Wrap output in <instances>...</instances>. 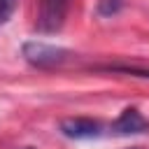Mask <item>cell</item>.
Here are the masks:
<instances>
[{
	"label": "cell",
	"instance_id": "obj_4",
	"mask_svg": "<svg viewBox=\"0 0 149 149\" xmlns=\"http://www.w3.org/2000/svg\"><path fill=\"white\" fill-rule=\"evenodd\" d=\"M149 128L147 119L140 114L137 107H126L119 119L112 123V133L114 135H137V133H144Z\"/></svg>",
	"mask_w": 149,
	"mask_h": 149
},
{
	"label": "cell",
	"instance_id": "obj_6",
	"mask_svg": "<svg viewBox=\"0 0 149 149\" xmlns=\"http://www.w3.org/2000/svg\"><path fill=\"white\" fill-rule=\"evenodd\" d=\"M16 5H19V0H0V26L7 23V21L12 19Z\"/></svg>",
	"mask_w": 149,
	"mask_h": 149
},
{
	"label": "cell",
	"instance_id": "obj_3",
	"mask_svg": "<svg viewBox=\"0 0 149 149\" xmlns=\"http://www.w3.org/2000/svg\"><path fill=\"white\" fill-rule=\"evenodd\" d=\"M102 123L95 119H86V116H74V119H63L61 121V133L65 137L72 140H91V137H100L102 135Z\"/></svg>",
	"mask_w": 149,
	"mask_h": 149
},
{
	"label": "cell",
	"instance_id": "obj_5",
	"mask_svg": "<svg viewBox=\"0 0 149 149\" xmlns=\"http://www.w3.org/2000/svg\"><path fill=\"white\" fill-rule=\"evenodd\" d=\"M121 7H123V0H98V5H95V9H98L100 16H112Z\"/></svg>",
	"mask_w": 149,
	"mask_h": 149
},
{
	"label": "cell",
	"instance_id": "obj_2",
	"mask_svg": "<svg viewBox=\"0 0 149 149\" xmlns=\"http://www.w3.org/2000/svg\"><path fill=\"white\" fill-rule=\"evenodd\" d=\"M70 0H40L35 28L40 33H58L65 23Z\"/></svg>",
	"mask_w": 149,
	"mask_h": 149
},
{
	"label": "cell",
	"instance_id": "obj_7",
	"mask_svg": "<svg viewBox=\"0 0 149 149\" xmlns=\"http://www.w3.org/2000/svg\"><path fill=\"white\" fill-rule=\"evenodd\" d=\"M107 70H114V72H126V74H135V77H149V70H140V68H126V65H114V68H107Z\"/></svg>",
	"mask_w": 149,
	"mask_h": 149
},
{
	"label": "cell",
	"instance_id": "obj_8",
	"mask_svg": "<svg viewBox=\"0 0 149 149\" xmlns=\"http://www.w3.org/2000/svg\"><path fill=\"white\" fill-rule=\"evenodd\" d=\"M130 149H140V147H130Z\"/></svg>",
	"mask_w": 149,
	"mask_h": 149
},
{
	"label": "cell",
	"instance_id": "obj_1",
	"mask_svg": "<svg viewBox=\"0 0 149 149\" xmlns=\"http://www.w3.org/2000/svg\"><path fill=\"white\" fill-rule=\"evenodd\" d=\"M72 54L63 47H54V44H44V42H26L23 44V58L35 65V68H61Z\"/></svg>",
	"mask_w": 149,
	"mask_h": 149
}]
</instances>
